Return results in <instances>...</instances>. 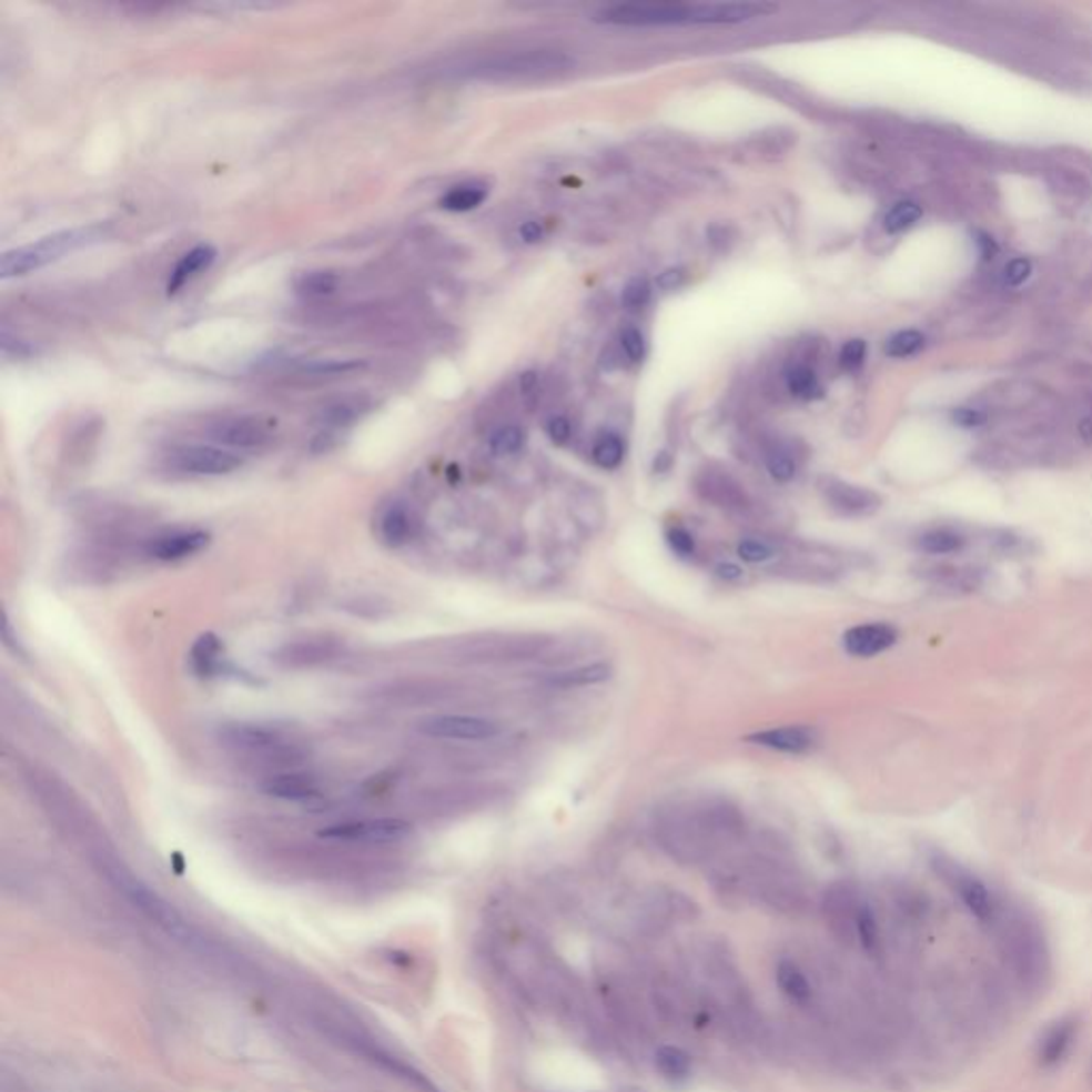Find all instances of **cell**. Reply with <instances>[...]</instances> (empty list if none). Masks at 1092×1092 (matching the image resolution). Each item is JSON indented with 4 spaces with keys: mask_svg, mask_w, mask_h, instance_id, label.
Returning a JSON list of instances; mask_svg holds the SVG:
<instances>
[{
    "mask_svg": "<svg viewBox=\"0 0 1092 1092\" xmlns=\"http://www.w3.org/2000/svg\"><path fill=\"white\" fill-rule=\"evenodd\" d=\"M747 740L751 745L765 747V749H770V751L800 756V754L811 751L818 745L819 735L818 730L811 728V726H781V728L758 730V732L749 735Z\"/></svg>",
    "mask_w": 1092,
    "mask_h": 1092,
    "instance_id": "cell-15",
    "label": "cell"
},
{
    "mask_svg": "<svg viewBox=\"0 0 1092 1092\" xmlns=\"http://www.w3.org/2000/svg\"><path fill=\"white\" fill-rule=\"evenodd\" d=\"M715 574H717L721 580H728V583H730V580H738V578L742 576V568L737 566V564H732V562H721V564H717V566H715Z\"/></svg>",
    "mask_w": 1092,
    "mask_h": 1092,
    "instance_id": "cell-53",
    "label": "cell"
},
{
    "mask_svg": "<svg viewBox=\"0 0 1092 1092\" xmlns=\"http://www.w3.org/2000/svg\"><path fill=\"white\" fill-rule=\"evenodd\" d=\"M337 286H340V275L331 270L301 273L295 282V289L301 297H310V300L328 297L337 291Z\"/></svg>",
    "mask_w": 1092,
    "mask_h": 1092,
    "instance_id": "cell-29",
    "label": "cell"
},
{
    "mask_svg": "<svg viewBox=\"0 0 1092 1092\" xmlns=\"http://www.w3.org/2000/svg\"><path fill=\"white\" fill-rule=\"evenodd\" d=\"M592 457H594L596 465H600L601 469H615V467L624 464L626 442L617 434H604L596 439Z\"/></svg>",
    "mask_w": 1092,
    "mask_h": 1092,
    "instance_id": "cell-32",
    "label": "cell"
},
{
    "mask_svg": "<svg viewBox=\"0 0 1092 1092\" xmlns=\"http://www.w3.org/2000/svg\"><path fill=\"white\" fill-rule=\"evenodd\" d=\"M777 982L781 990L798 1003H805L811 997V985L807 982L805 973L792 964V962H781L777 969Z\"/></svg>",
    "mask_w": 1092,
    "mask_h": 1092,
    "instance_id": "cell-34",
    "label": "cell"
},
{
    "mask_svg": "<svg viewBox=\"0 0 1092 1092\" xmlns=\"http://www.w3.org/2000/svg\"><path fill=\"white\" fill-rule=\"evenodd\" d=\"M924 342H927V340H924V335H922L920 331H916V328H907V331H899L897 335H892V337L886 342L883 351H886V355L892 356V358H904V356H911L916 355V353H920V351L924 348Z\"/></svg>",
    "mask_w": 1092,
    "mask_h": 1092,
    "instance_id": "cell-39",
    "label": "cell"
},
{
    "mask_svg": "<svg viewBox=\"0 0 1092 1092\" xmlns=\"http://www.w3.org/2000/svg\"><path fill=\"white\" fill-rule=\"evenodd\" d=\"M742 826L738 807L721 796L677 802L659 809L656 816L659 843L683 860H696L717 841L735 839Z\"/></svg>",
    "mask_w": 1092,
    "mask_h": 1092,
    "instance_id": "cell-1",
    "label": "cell"
},
{
    "mask_svg": "<svg viewBox=\"0 0 1092 1092\" xmlns=\"http://www.w3.org/2000/svg\"><path fill=\"white\" fill-rule=\"evenodd\" d=\"M1080 1038V1022L1073 1015L1054 1020L1043 1029L1035 1043V1061L1041 1069L1052 1071L1065 1063Z\"/></svg>",
    "mask_w": 1092,
    "mask_h": 1092,
    "instance_id": "cell-12",
    "label": "cell"
},
{
    "mask_svg": "<svg viewBox=\"0 0 1092 1092\" xmlns=\"http://www.w3.org/2000/svg\"><path fill=\"white\" fill-rule=\"evenodd\" d=\"M1052 400L1050 391H1045L1041 384L1031 381H1005V383L992 384L982 397L978 400L983 410H1001V412H1024V410L1035 408L1041 402Z\"/></svg>",
    "mask_w": 1092,
    "mask_h": 1092,
    "instance_id": "cell-11",
    "label": "cell"
},
{
    "mask_svg": "<svg viewBox=\"0 0 1092 1092\" xmlns=\"http://www.w3.org/2000/svg\"><path fill=\"white\" fill-rule=\"evenodd\" d=\"M649 297H651L649 282L645 277H631L624 289L621 301L628 310H640L649 303Z\"/></svg>",
    "mask_w": 1092,
    "mask_h": 1092,
    "instance_id": "cell-44",
    "label": "cell"
},
{
    "mask_svg": "<svg viewBox=\"0 0 1092 1092\" xmlns=\"http://www.w3.org/2000/svg\"><path fill=\"white\" fill-rule=\"evenodd\" d=\"M414 828L408 821L397 818L361 819L333 823L318 832L321 839L342 841V843H365V846H393L412 837Z\"/></svg>",
    "mask_w": 1092,
    "mask_h": 1092,
    "instance_id": "cell-8",
    "label": "cell"
},
{
    "mask_svg": "<svg viewBox=\"0 0 1092 1092\" xmlns=\"http://www.w3.org/2000/svg\"><path fill=\"white\" fill-rule=\"evenodd\" d=\"M596 22L610 27H677L694 24V4H615L596 13Z\"/></svg>",
    "mask_w": 1092,
    "mask_h": 1092,
    "instance_id": "cell-7",
    "label": "cell"
},
{
    "mask_svg": "<svg viewBox=\"0 0 1092 1092\" xmlns=\"http://www.w3.org/2000/svg\"><path fill=\"white\" fill-rule=\"evenodd\" d=\"M656 1065L659 1069V1073L664 1078H668V1080H683L691 1071L689 1056L683 1050L673 1048V1045H666V1048L657 1050Z\"/></svg>",
    "mask_w": 1092,
    "mask_h": 1092,
    "instance_id": "cell-37",
    "label": "cell"
},
{
    "mask_svg": "<svg viewBox=\"0 0 1092 1092\" xmlns=\"http://www.w3.org/2000/svg\"><path fill=\"white\" fill-rule=\"evenodd\" d=\"M786 384H788V388H790L793 397H800V400H816V397H821V386H819L818 376L807 365H796L792 370H788Z\"/></svg>",
    "mask_w": 1092,
    "mask_h": 1092,
    "instance_id": "cell-36",
    "label": "cell"
},
{
    "mask_svg": "<svg viewBox=\"0 0 1092 1092\" xmlns=\"http://www.w3.org/2000/svg\"><path fill=\"white\" fill-rule=\"evenodd\" d=\"M1031 273H1033V265L1029 259H1013L1003 270V282L1008 286H1020L1024 280H1029Z\"/></svg>",
    "mask_w": 1092,
    "mask_h": 1092,
    "instance_id": "cell-47",
    "label": "cell"
},
{
    "mask_svg": "<svg viewBox=\"0 0 1092 1092\" xmlns=\"http://www.w3.org/2000/svg\"><path fill=\"white\" fill-rule=\"evenodd\" d=\"M766 469H768V474L777 483H790L793 476H796V472H798V465L793 462L790 453H786V451H772L766 457Z\"/></svg>",
    "mask_w": 1092,
    "mask_h": 1092,
    "instance_id": "cell-40",
    "label": "cell"
},
{
    "mask_svg": "<svg viewBox=\"0 0 1092 1092\" xmlns=\"http://www.w3.org/2000/svg\"><path fill=\"white\" fill-rule=\"evenodd\" d=\"M990 932L997 934L1001 954L1010 962L1013 973L1020 975L1024 982H1038L1048 971L1045 941L1031 918L1005 907L1001 920Z\"/></svg>",
    "mask_w": 1092,
    "mask_h": 1092,
    "instance_id": "cell-4",
    "label": "cell"
},
{
    "mask_svg": "<svg viewBox=\"0 0 1092 1092\" xmlns=\"http://www.w3.org/2000/svg\"><path fill=\"white\" fill-rule=\"evenodd\" d=\"M485 199H487V189L485 186H481V184H462V186L451 189V191L446 192L439 199V208L446 210V212L464 214V212H472V210L481 208Z\"/></svg>",
    "mask_w": 1092,
    "mask_h": 1092,
    "instance_id": "cell-28",
    "label": "cell"
},
{
    "mask_svg": "<svg viewBox=\"0 0 1092 1092\" xmlns=\"http://www.w3.org/2000/svg\"><path fill=\"white\" fill-rule=\"evenodd\" d=\"M414 520L404 504H393L381 519V536L388 546H402L412 538Z\"/></svg>",
    "mask_w": 1092,
    "mask_h": 1092,
    "instance_id": "cell-26",
    "label": "cell"
},
{
    "mask_svg": "<svg viewBox=\"0 0 1092 1092\" xmlns=\"http://www.w3.org/2000/svg\"><path fill=\"white\" fill-rule=\"evenodd\" d=\"M821 493H823V497L832 510H837L839 515L849 517V519L871 517L881 508V497L877 493L865 489V487H858V485H851L846 481L828 478L821 485Z\"/></svg>",
    "mask_w": 1092,
    "mask_h": 1092,
    "instance_id": "cell-13",
    "label": "cell"
},
{
    "mask_svg": "<svg viewBox=\"0 0 1092 1092\" xmlns=\"http://www.w3.org/2000/svg\"><path fill=\"white\" fill-rule=\"evenodd\" d=\"M370 408L365 400L361 397H346V400H340L335 404H331L323 412V421L327 427H346L351 423H355L356 418Z\"/></svg>",
    "mask_w": 1092,
    "mask_h": 1092,
    "instance_id": "cell-33",
    "label": "cell"
},
{
    "mask_svg": "<svg viewBox=\"0 0 1092 1092\" xmlns=\"http://www.w3.org/2000/svg\"><path fill=\"white\" fill-rule=\"evenodd\" d=\"M519 233L520 237H523V242H527V244H536V242H540V240H543V226H540L538 222H534V220L523 222V224H520Z\"/></svg>",
    "mask_w": 1092,
    "mask_h": 1092,
    "instance_id": "cell-52",
    "label": "cell"
},
{
    "mask_svg": "<svg viewBox=\"0 0 1092 1092\" xmlns=\"http://www.w3.org/2000/svg\"><path fill=\"white\" fill-rule=\"evenodd\" d=\"M219 256V250L210 244H199V246L189 250L180 261L178 265L173 267V272L169 275V282H166V295H175L180 293L191 280H194L196 275H201L203 272H208L214 261Z\"/></svg>",
    "mask_w": 1092,
    "mask_h": 1092,
    "instance_id": "cell-21",
    "label": "cell"
},
{
    "mask_svg": "<svg viewBox=\"0 0 1092 1092\" xmlns=\"http://www.w3.org/2000/svg\"><path fill=\"white\" fill-rule=\"evenodd\" d=\"M335 656V647L331 643H325V640H301V643H293V645H286L280 654H277V661H284L289 666H310V664H316V661H325L328 657Z\"/></svg>",
    "mask_w": 1092,
    "mask_h": 1092,
    "instance_id": "cell-25",
    "label": "cell"
},
{
    "mask_svg": "<svg viewBox=\"0 0 1092 1092\" xmlns=\"http://www.w3.org/2000/svg\"><path fill=\"white\" fill-rule=\"evenodd\" d=\"M952 418H954L956 425L971 429V427L983 425L988 421V414L980 408H956L952 412Z\"/></svg>",
    "mask_w": 1092,
    "mask_h": 1092,
    "instance_id": "cell-48",
    "label": "cell"
},
{
    "mask_svg": "<svg viewBox=\"0 0 1092 1092\" xmlns=\"http://www.w3.org/2000/svg\"><path fill=\"white\" fill-rule=\"evenodd\" d=\"M546 434L548 437L555 442V444H566L570 436H573V425L566 416H555L548 421L546 425Z\"/></svg>",
    "mask_w": 1092,
    "mask_h": 1092,
    "instance_id": "cell-49",
    "label": "cell"
},
{
    "mask_svg": "<svg viewBox=\"0 0 1092 1092\" xmlns=\"http://www.w3.org/2000/svg\"><path fill=\"white\" fill-rule=\"evenodd\" d=\"M610 675H613L610 664L596 661V664H589V666H580V668H573V670H566V673H557V675H553L548 679V683L555 685V687H587V685L608 681Z\"/></svg>",
    "mask_w": 1092,
    "mask_h": 1092,
    "instance_id": "cell-27",
    "label": "cell"
},
{
    "mask_svg": "<svg viewBox=\"0 0 1092 1092\" xmlns=\"http://www.w3.org/2000/svg\"><path fill=\"white\" fill-rule=\"evenodd\" d=\"M865 358H867V342L860 337L846 342V346L841 348V355H839L841 367L847 372L860 370L865 365Z\"/></svg>",
    "mask_w": 1092,
    "mask_h": 1092,
    "instance_id": "cell-45",
    "label": "cell"
},
{
    "mask_svg": "<svg viewBox=\"0 0 1092 1092\" xmlns=\"http://www.w3.org/2000/svg\"><path fill=\"white\" fill-rule=\"evenodd\" d=\"M1091 1075H1092V1069H1091Z\"/></svg>",
    "mask_w": 1092,
    "mask_h": 1092,
    "instance_id": "cell-56",
    "label": "cell"
},
{
    "mask_svg": "<svg viewBox=\"0 0 1092 1092\" xmlns=\"http://www.w3.org/2000/svg\"><path fill=\"white\" fill-rule=\"evenodd\" d=\"M365 367L363 361L356 358H327V361H314L301 370L303 376L307 378H340V376H351L355 372H361Z\"/></svg>",
    "mask_w": 1092,
    "mask_h": 1092,
    "instance_id": "cell-31",
    "label": "cell"
},
{
    "mask_svg": "<svg viewBox=\"0 0 1092 1092\" xmlns=\"http://www.w3.org/2000/svg\"><path fill=\"white\" fill-rule=\"evenodd\" d=\"M2 355L4 356H18V358H24V356L32 355V346L20 340V337H11V333L4 328L2 331Z\"/></svg>",
    "mask_w": 1092,
    "mask_h": 1092,
    "instance_id": "cell-50",
    "label": "cell"
},
{
    "mask_svg": "<svg viewBox=\"0 0 1092 1092\" xmlns=\"http://www.w3.org/2000/svg\"><path fill=\"white\" fill-rule=\"evenodd\" d=\"M922 208L913 201H901L897 205H892L888 210V214L883 216V229L890 233V235H897V233H902L907 229H911L913 224H918L920 219H922Z\"/></svg>",
    "mask_w": 1092,
    "mask_h": 1092,
    "instance_id": "cell-35",
    "label": "cell"
},
{
    "mask_svg": "<svg viewBox=\"0 0 1092 1092\" xmlns=\"http://www.w3.org/2000/svg\"><path fill=\"white\" fill-rule=\"evenodd\" d=\"M263 793L277 798V800H289V802H307L321 796V788L314 777L303 775V772H282L273 775L263 786Z\"/></svg>",
    "mask_w": 1092,
    "mask_h": 1092,
    "instance_id": "cell-20",
    "label": "cell"
},
{
    "mask_svg": "<svg viewBox=\"0 0 1092 1092\" xmlns=\"http://www.w3.org/2000/svg\"><path fill=\"white\" fill-rule=\"evenodd\" d=\"M737 553L738 557L747 564H765V562H770L772 557H777L775 546L768 545L765 540H758V538L742 540L737 546Z\"/></svg>",
    "mask_w": 1092,
    "mask_h": 1092,
    "instance_id": "cell-42",
    "label": "cell"
},
{
    "mask_svg": "<svg viewBox=\"0 0 1092 1092\" xmlns=\"http://www.w3.org/2000/svg\"><path fill=\"white\" fill-rule=\"evenodd\" d=\"M171 465L184 474L194 476H226L237 472L244 459L222 446H208V444H194L178 448L171 455Z\"/></svg>",
    "mask_w": 1092,
    "mask_h": 1092,
    "instance_id": "cell-9",
    "label": "cell"
},
{
    "mask_svg": "<svg viewBox=\"0 0 1092 1092\" xmlns=\"http://www.w3.org/2000/svg\"><path fill=\"white\" fill-rule=\"evenodd\" d=\"M969 540L971 538L954 525H937L924 529L916 538V546L927 555H958L969 546Z\"/></svg>",
    "mask_w": 1092,
    "mask_h": 1092,
    "instance_id": "cell-22",
    "label": "cell"
},
{
    "mask_svg": "<svg viewBox=\"0 0 1092 1092\" xmlns=\"http://www.w3.org/2000/svg\"><path fill=\"white\" fill-rule=\"evenodd\" d=\"M105 874L110 877L111 883L135 904L136 909L148 916L152 922H156L164 932L180 941H192V932L189 922L182 918V913L164 901L159 892H154L150 886H145L139 877L131 873L127 867H122L115 860H105Z\"/></svg>",
    "mask_w": 1092,
    "mask_h": 1092,
    "instance_id": "cell-6",
    "label": "cell"
},
{
    "mask_svg": "<svg viewBox=\"0 0 1092 1092\" xmlns=\"http://www.w3.org/2000/svg\"><path fill=\"white\" fill-rule=\"evenodd\" d=\"M621 346L626 351V355L631 358V361H643L645 358V353H647V346H645V337L643 333L636 327H628L621 331Z\"/></svg>",
    "mask_w": 1092,
    "mask_h": 1092,
    "instance_id": "cell-46",
    "label": "cell"
},
{
    "mask_svg": "<svg viewBox=\"0 0 1092 1092\" xmlns=\"http://www.w3.org/2000/svg\"><path fill=\"white\" fill-rule=\"evenodd\" d=\"M700 493L710 499L715 506L721 508H737L742 510L747 506V497L740 492L737 483L730 476H707L698 485Z\"/></svg>",
    "mask_w": 1092,
    "mask_h": 1092,
    "instance_id": "cell-24",
    "label": "cell"
},
{
    "mask_svg": "<svg viewBox=\"0 0 1092 1092\" xmlns=\"http://www.w3.org/2000/svg\"><path fill=\"white\" fill-rule=\"evenodd\" d=\"M924 578L932 587H939L948 594H973L983 585V570L978 566H956V564H937L924 570Z\"/></svg>",
    "mask_w": 1092,
    "mask_h": 1092,
    "instance_id": "cell-19",
    "label": "cell"
},
{
    "mask_svg": "<svg viewBox=\"0 0 1092 1092\" xmlns=\"http://www.w3.org/2000/svg\"><path fill=\"white\" fill-rule=\"evenodd\" d=\"M668 465H670V457L666 453H661L659 457H656V469H659V472H664Z\"/></svg>",
    "mask_w": 1092,
    "mask_h": 1092,
    "instance_id": "cell-55",
    "label": "cell"
},
{
    "mask_svg": "<svg viewBox=\"0 0 1092 1092\" xmlns=\"http://www.w3.org/2000/svg\"><path fill=\"white\" fill-rule=\"evenodd\" d=\"M899 640V629L890 624H862L853 626L843 634V649L847 656L851 657H874L890 647H894Z\"/></svg>",
    "mask_w": 1092,
    "mask_h": 1092,
    "instance_id": "cell-17",
    "label": "cell"
},
{
    "mask_svg": "<svg viewBox=\"0 0 1092 1092\" xmlns=\"http://www.w3.org/2000/svg\"><path fill=\"white\" fill-rule=\"evenodd\" d=\"M192 668L201 677H216L224 673V657H222V643L214 634H203L194 647H192Z\"/></svg>",
    "mask_w": 1092,
    "mask_h": 1092,
    "instance_id": "cell-23",
    "label": "cell"
},
{
    "mask_svg": "<svg viewBox=\"0 0 1092 1092\" xmlns=\"http://www.w3.org/2000/svg\"><path fill=\"white\" fill-rule=\"evenodd\" d=\"M685 280H687V273L683 267H670V270L657 275V286L664 291H675L685 284Z\"/></svg>",
    "mask_w": 1092,
    "mask_h": 1092,
    "instance_id": "cell-51",
    "label": "cell"
},
{
    "mask_svg": "<svg viewBox=\"0 0 1092 1092\" xmlns=\"http://www.w3.org/2000/svg\"><path fill=\"white\" fill-rule=\"evenodd\" d=\"M929 865L932 873L941 879V883L967 909V913L978 920V924H982L983 929L988 930L997 927V922L1005 911V902L992 892V888L985 881L939 849L930 851Z\"/></svg>",
    "mask_w": 1092,
    "mask_h": 1092,
    "instance_id": "cell-3",
    "label": "cell"
},
{
    "mask_svg": "<svg viewBox=\"0 0 1092 1092\" xmlns=\"http://www.w3.org/2000/svg\"><path fill=\"white\" fill-rule=\"evenodd\" d=\"M418 730L425 737L444 740H492L502 732V726L476 715H434L423 719Z\"/></svg>",
    "mask_w": 1092,
    "mask_h": 1092,
    "instance_id": "cell-10",
    "label": "cell"
},
{
    "mask_svg": "<svg viewBox=\"0 0 1092 1092\" xmlns=\"http://www.w3.org/2000/svg\"><path fill=\"white\" fill-rule=\"evenodd\" d=\"M666 543L670 546V550L681 559H689L696 555V538L689 529H685L681 525H675L666 532Z\"/></svg>",
    "mask_w": 1092,
    "mask_h": 1092,
    "instance_id": "cell-43",
    "label": "cell"
},
{
    "mask_svg": "<svg viewBox=\"0 0 1092 1092\" xmlns=\"http://www.w3.org/2000/svg\"><path fill=\"white\" fill-rule=\"evenodd\" d=\"M219 738L224 745L244 751H270L284 742V737L277 728L267 724H254V721L222 724L219 728Z\"/></svg>",
    "mask_w": 1092,
    "mask_h": 1092,
    "instance_id": "cell-16",
    "label": "cell"
},
{
    "mask_svg": "<svg viewBox=\"0 0 1092 1092\" xmlns=\"http://www.w3.org/2000/svg\"><path fill=\"white\" fill-rule=\"evenodd\" d=\"M574 60L557 50H527L510 54L489 55L469 64L462 73L474 80H525V78H546L568 71Z\"/></svg>",
    "mask_w": 1092,
    "mask_h": 1092,
    "instance_id": "cell-5",
    "label": "cell"
},
{
    "mask_svg": "<svg viewBox=\"0 0 1092 1092\" xmlns=\"http://www.w3.org/2000/svg\"><path fill=\"white\" fill-rule=\"evenodd\" d=\"M208 434L216 444L229 448H242V451L259 448L270 439L267 425L252 416H235V418L220 421L210 427Z\"/></svg>",
    "mask_w": 1092,
    "mask_h": 1092,
    "instance_id": "cell-14",
    "label": "cell"
},
{
    "mask_svg": "<svg viewBox=\"0 0 1092 1092\" xmlns=\"http://www.w3.org/2000/svg\"><path fill=\"white\" fill-rule=\"evenodd\" d=\"M111 235L110 222H97L88 226H73L64 231H55L48 237H41L34 244L7 250L0 256V280L24 277L28 273L39 272L67 254H73L83 247L94 246L105 242Z\"/></svg>",
    "mask_w": 1092,
    "mask_h": 1092,
    "instance_id": "cell-2",
    "label": "cell"
},
{
    "mask_svg": "<svg viewBox=\"0 0 1092 1092\" xmlns=\"http://www.w3.org/2000/svg\"><path fill=\"white\" fill-rule=\"evenodd\" d=\"M978 246L982 250L983 259H992L997 254V244L992 242V237H988L985 233H980L978 235Z\"/></svg>",
    "mask_w": 1092,
    "mask_h": 1092,
    "instance_id": "cell-54",
    "label": "cell"
},
{
    "mask_svg": "<svg viewBox=\"0 0 1092 1092\" xmlns=\"http://www.w3.org/2000/svg\"><path fill=\"white\" fill-rule=\"evenodd\" d=\"M212 543V536L203 529H186L159 536L148 545V555L159 562H182L192 555L205 550Z\"/></svg>",
    "mask_w": 1092,
    "mask_h": 1092,
    "instance_id": "cell-18",
    "label": "cell"
},
{
    "mask_svg": "<svg viewBox=\"0 0 1092 1092\" xmlns=\"http://www.w3.org/2000/svg\"><path fill=\"white\" fill-rule=\"evenodd\" d=\"M525 442H527V436L519 425H504V427L493 432L492 437H489V448H492L493 455H497V457H508V455L519 453L520 448L525 446Z\"/></svg>",
    "mask_w": 1092,
    "mask_h": 1092,
    "instance_id": "cell-38",
    "label": "cell"
},
{
    "mask_svg": "<svg viewBox=\"0 0 1092 1092\" xmlns=\"http://www.w3.org/2000/svg\"><path fill=\"white\" fill-rule=\"evenodd\" d=\"M985 540L999 555H1022L1029 550V540L1022 536H1015L1013 532H1008V529L990 532Z\"/></svg>",
    "mask_w": 1092,
    "mask_h": 1092,
    "instance_id": "cell-41",
    "label": "cell"
},
{
    "mask_svg": "<svg viewBox=\"0 0 1092 1092\" xmlns=\"http://www.w3.org/2000/svg\"><path fill=\"white\" fill-rule=\"evenodd\" d=\"M1048 184L1052 191L1059 192L1063 196H1071V199H1080L1091 191L1086 178L1080 171L1069 169V166H1052L1048 171Z\"/></svg>",
    "mask_w": 1092,
    "mask_h": 1092,
    "instance_id": "cell-30",
    "label": "cell"
}]
</instances>
